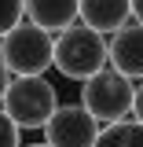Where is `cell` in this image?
<instances>
[{"label": "cell", "instance_id": "obj_1", "mask_svg": "<svg viewBox=\"0 0 143 147\" xmlns=\"http://www.w3.org/2000/svg\"><path fill=\"white\" fill-rule=\"evenodd\" d=\"M110 66V44L88 26H70L55 33V70L70 81H88Z\"/></svg>", "mask_w": 143, "mask_h": 147}, {"label": "cell", "instance_id": "obj_2", "mask_svg": "<svg viewBox=\"0 0 143 147\" xmlns=\"http://www.w3.org/2000/svg\"><path fill=\"white\" fill-rule=\"evenodd\" d=\"M0 63L11 77H44V70L55 66V37L26 18L0 37Z\"/></svg>", "mask_w": 143, "mask_h": 147}, {"label": "cell", "instance_id": "obj_3", "mask_svg": "<svg viewBox=\"0 0 143 147\" xmlns=\"http://www.w3.org/2000/svg\"><path fill=\"white\" fill-rule=\"evenodd\" d=\"M132 99H136V85L117 70H99L95 77H88L81 85V107L88 110L99 125L121 121L132 114Z\"/></svg>", "mask_w": 143, "mask_h": 147}, {"label": "cell", "instance_id": "obj_4", "mask_svg": "<svg viewBox=\"0 0 143 147\" xmlns=\"http://www.w3.org/2000/svg\"><path fill=\"white\" fill-rule=\"evenodd\" d=\"M0 107L18 129H44L48 118L59 110V92L48 77H15Z\"/></svg>", "mask_w": 143, "mask_h": 147}, {"label": "cell", "instance_id": "obj_5", "mask_svg": "<svg viewBox=\"0 0 143 147\" xmlns=\"http://www.w3.org/2000/svg\"><path fill=\"white\" fill-rule=\"evenodd\" d=\"M99 132H103V125L81 103H59V110L44 125V144L48 147H95Z\"/></svg>", "mask_w": 143, "mask_h": 147}, {"label": "cell", "instance_id": "obj_6", "mask_svg": "<svg viewBox=\"0 0 143 147\" xmlns=\"http://www.w3.org/2000/svg\"><path fill=\"white\" fill-rule=\"evenodd\" d=\"M110 70L125 74L128 81H143V26L128 22L117 33H110Z\"/></svg>", "mask_w": 143, "mask_h": 147}, {"label": "cell", "instance_id": "obj_7", "mask_svg": "<svg viewBox=\"0 0 143 147\" xmlns=\"http://www.w3.org/2000/svg\"><path fill=\"white\" fill-rule=\"evenodd\" d=\"M132 18V0H81V26L95 33H117Z\"/></svg>", "mask_w": 143, "mask_h": 147}, {"label": "cell", "instance_id": "obj_8", "mask_svg": "<svg viewBox=\"0 0 143 147\" xmlns=\"http://www.w3.org/2000/svg\"><path fill=\"white\" fill-rule=\"evenodd\" d=\"M26 18L48 33H62L81 18V0H26Z\"/></svg>", "mask_w": 143, "mask_h": 147}, {"label": "cell", "instance_id": "obj_9", "mask_svg": "<svg viewBox=\"0 0 143 147\" xmlns=\"http://www.w3.org/2000/svg\"><path fill=\"white\" fill-rule=\"evenodd\" d=\"M95 147H143V121H136V118H121V121L103 125Z\"/></svg>", "mask_w": 143, "mask_h": 147}, {"label": "cell", "instance_id": "obj_10", "mask_svg": "<svg viewBox=\"0 0 143 147\" xmlns=\"http://www.w3.org/2000/svg\"><path fill=\"white\" fill-rule=\"evenodd\" d=\"M26 18V0H0V37L11 33Z\"/></svg>", "mask_w": 143, "mask_h": 147}, {"label": "cell", "instance_id": "obj_11", "mask_svg": "<svg viewBox=\"0 0 143 147\" xmlns=\"http://www.w3.org/2000/svg\"><path fill=\"white\" fill-rule=\"evenodd\" d=\"M18 132H22V129H18L11 118H7V110L0 107V147H22Z\"/></svg>", "mask_w": 143, "mask_h": 147}, {"label": "cell", "instance_id": "obj_12", "mask_svg": "<svg viewBox=\"0 0 143 147\" xmlns=\"http://www.w3.org/2000/svg\"><path fill=\"white\" fill-rule=\"evenodd\" d=\"M132 118H136V121H143V81L136 85V99H132Z\"/></svg>", "mask_w": 143, "mask_h": 147}, {"label": "cell", "instance_id": "obj_13", "mask_svg": "<svg viewBox=\"0 0 143 147\" xmlns=\"http://www.w3.org/2000/svg\"><path fill=\"white\" fill-rule=\"evenodd\" d=\"M11 81H15V77H11V70L0 63V103H4V96H7V88H11Z\"/></svg>", "mask_w": 143, "mask_h": 147}, {"label": "cell", "instance_id": "obj_14", "mask_svg": "<svg viewBox=\"0 0 143 147\" xmlns=\"http://www.w3.org/2000/svg\"><path fill=\"white\" fill-rule=\"evenodd\" d=\"M132 18L143 26V0H132Z\"/></svg>", "mask_w": 143, "mask_h": 147}, {"label": "cell", "instance_id": "obj_15", "mask_svg": "<svg viewBox=\"0 0 143 147\" xmlns=\"http://www.w3.org/2000/svg\"><path fill=\"white\" fill-rule=\"evenodd\" d=\"M33 147H48V144H33Z\"/></svg>", "mask_w": 143, "mask_h": 147}]
</instances>
